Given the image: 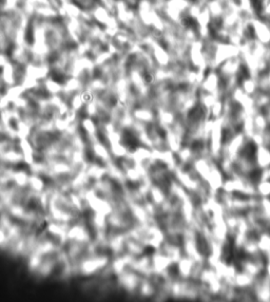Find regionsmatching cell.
I'll list each match as a JSON object with an SVG mask.
<instances>
[{
	"label": "cell",
	"mask_w": 270,
	"mask_h": 302,
	"mask_svg": "<svg viewBox=\"0 0 270 302\" xmlns=\"http://www.w3.org/2000/svg\"><path fill=\"white\" fill-rule=\"evenodd\" d=\"M52 78H53L54 82H58V84H61V82H63V80H65V77H63V75L61 74V73L57 72V71L53 72V74H52Z\"/></svg>",
	"instance_id": "cell-1"
},
{
	"label": "cell",
	"mask_w": 270,
	"mask_h": 302,
	"mask_svg": "<svg viewBox=\"0 0 270 302\" xmlns=\"http://www.w3.org/2000/svg\"><path fill=\"white\" fill-rule=\"evenodd\" d=\"M33 39H34L33 32H32V30H29V31L27 32V34H25V40L29 41V42H32V41H33Z\"/></svg>",
	"instance_id": "cell-2"
},
{
	"label": "cell",
	"mask_w": 270,
	"mask_h": 302,
	"mask_svg": "<svg viewBox=\"0 0 270 302\" xmlns=\"http://www.w3.org/2000/svg\"><path fill=\"white\" fill-rule=\"evenodd\" d=\"M192 148H193L194 150H200V149H202V142H200V140H196V142H194V143H193Z\"/></svg>",
	"instance_id": "cell-3"
},
{
	"label": "cell",
	"mask_w": 270,
	"mask_h": 302,
	"mask_svg": "<svg viewBox=\"0 0 270 302\" xmlns=\"http://www.w3.org/2000/svg\"><path fill=\"white\" fill-rule=\"evenodd\" d=\"M261 177V171L260 170H254V171L251 172V178L253 180H258Z\"/></svg>",
	"instance_id": "cell-4"
}]
</instances>
